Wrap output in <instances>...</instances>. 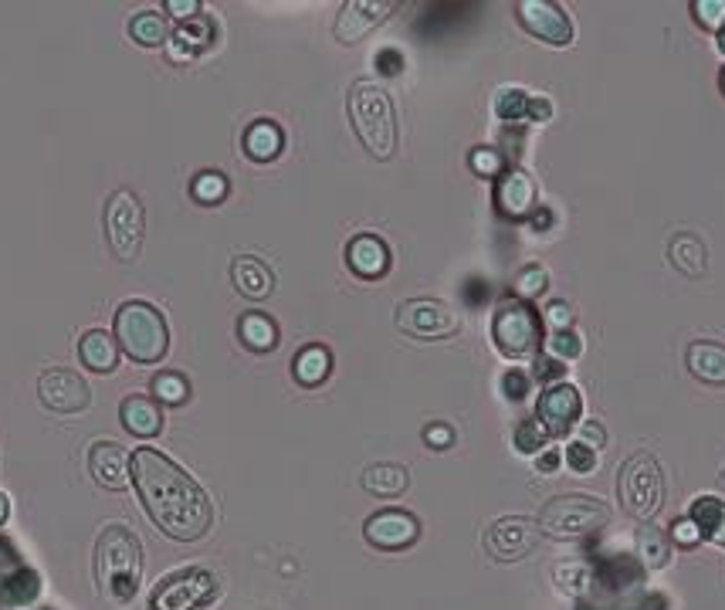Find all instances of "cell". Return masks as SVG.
I'll return each mask as SVG.
<instances>
[{
	"mask_svg": "<svg viewBox=\"0 0 725 610\" xmlns=\"http://www.w3.org/2000/svg\"><path fill=\"white\" fill-rule=\"evenodd\" d=\"M167 11H170L173 17H180V21H191V17L201 14V4H197V0H170Z\"/></svg>",
	"mask_w": 725,
	"mask_h": 610,
	"instance_id": "816d5d0a",
	"label": "cell"
},
{
	"mask_svg": "<svg viewBox=\"0 0 725 610\" xmlns=\"http://www.w3.org/2000/svg\"><path fill=\"white\" fill-rule=\"evenodd\" d=\"M685 363L696 380L709 387H725V346L722 343H709V340L691 343L685 353Z\"/></svg>",
	"mask_w": 725,
	"mask_h": 610,
	"instance_id": "7402d4cb",
	"label": "cell"
},
{
	"mask_svg": "<svg viewBox=\"0 0 725 610\" xmlns=\"http://www.w3.org/2000/svg\"><path fill=\"white\" fill-rule=\"evenodd\" d=\"M292 374L302 387H319L333 374V353L319 343L302 346L292 359Z\"/></svg>",
	"mask_w": 725,
	"mask_h": 610,
	"instance_id": "83f0119b",
	"label": "cell"
},
{
	"mask_svg": "<svg viewBox=\"0 0 725 610\" xmlns=\"http://www.w3.org/2000/svg\"><path fill=\"white\" fill-rule=\"evenodd\" d=\"M573 319H577V316H573V309H570L566 302L556 298V302L546 305V322H549L556 332H570V329H573Z\"/></svg>",
	"mask_w": 725,
	"mask_h": 610,
	"instance_id": "ee69618b",
	"label": "cell"
},
{
	"mask_svg": "<svg viewBox=\"0 0 725 610\" xmlns=\"http://www.w3.org/2000/svg\"><path fill=\"white\" fill-rule=\"evenodd\" d=\"M153 393H156V401L177 407L191 396V383H186L180 374H160V377H153Z\"/></svg>",
	"mask_w": 725,
	"mask_h": 610,
	"instance_id": "8d00e7d4",
	"label": "cell"
},
{
	"mask_svg": "<svg viewBox=\"0 0 725 610\" xmlns=\"http://www.w3.org/2000/svg\"><path fill=\"white\" fill-rule=\"evenodd\" d=\"M346 265L357 274V279L376 282L390 271V248L384 237L376 234H357L346 244Z\"/></svg>",
	"mask_w": 725,
	"mask_h": 610,
	"instance_id": "e0dca14e",
	"label": "cell"
},
{
	"mask_svg": "<svg viewBox=\"0 0 725 610\" xmlns=\"http://www.w3.org/2000/svg\"><path fill=\"white\" fill-rule=\"evenodd\" d=\"M231 279H234V289H238L244 298H268L271 289H275V279H271L268 265L258 261V258H251V255L234 258Z\"/></svg>",
	"mask_w": 725,
	"mask_h": 610,
	"instance_id": "d4e9b609",
	"label": "cell"
},
{
	"mask_svg": "<svg viewBox=\"0 0 725 610\" xmlns=\"http://www.w3.org/2000/svg\"><path fill=\"white\" fill-rule=\"evenodd\" d=\"M546 285H549L546 271H543L540 265H529V268H522V271L516 274V298H522V302L540 298V295L546 292Z\"/></svg>",
	"mask_w": 725,
	"mask_h": 610,
	"instance_id": "74e56055",
	"label": "cell"
},
{
	"mask_svg": "<svg viewBox=\"0 0 725 610\" xmlns=\"http://www.w3.org/2000/svg\"><path fill=\"white\" fill-rule=\"evenodd\" d=\"M363 536L380 553H403L421 539V523L407 509H380L363 523Z\"/></svg>",
	"mask_w": 725,
	"mask_h": 610,
	"instance_id": "7c38bea8",
	"label": "cell"
},
{
	"mask_svg": "<svg viewBox=\"0 0 725 610\" xmlns=\"http://www.w3.org/2000/svg\"><path fill=\"white\" fill-rule=\"evenodd\" d=\"M350 119L360 143L370 149V157L390 160L397 149V112L390 102V91L376 82H353L350 88Z\"/></svg>",
	"mask_w": 725,
	"mask_h": 610,
	"instance_id": "3957f363",
	"label": "cell"
},
{
	"mask_svg": "<svg viewBox=\"0 0 725 610\" xmlns=\"http://www.w3.org/2000/svg\"><path fill=\"white\" fill-rule=\"evenodd\" d=\"M210 45H214V21H210L207 14H197V17H191V21H180V24L173 27L170 41H167L173 61H191V58H197L201 51H207Z\"/></svg>",
	"mask_w": 725,
	"mask_h": 610,
	"instance_id": "44dd1931",
	"label": "cell"
},
{
	"mask_svg": "<svg viewBox=\"0 0 725 610\" xmlns=\"http://www.w3.org/2000/svg\"><path fill=\"white\" fill-rule=\"evenodd\" d=\"M119 420H122L125 431H130L133 438H143V441H149V438H156L164 431L160 404H156L153 396H143V393L125 396V401L119 404Z\"/></svg>",
	"mask_w": 725,
	"mask_h": 610,
	"instance_id": "ffe728a7",
	"label": "cell"
},
{
	"mask_svg": "<svg viewBox=\"0 0 725 610\" xmlns=\"http://www.w3.org/2000/svg\"><path fill=\"white\" fill-rule=\"evenodd\" d=\"M376 69H380L384 75H400V72H403V58H400V51L384 48L380 54H376Z\"/></svg>",
	"mask_w": 725,
	"mask_h": 610,
	"instance_id": "681fc988",
	"label": "cell"
},
{
	"mask_svg": "<svg viewBox=\"0 0 725 610\" xmlns=\"http://www.w3.org/2000/svg\"><path fill=\"white\" fill-rule=\"evenodd\" d=\"M617 496L624 512L635 515L638 523H651L661 512V505H665V472H661L651 451H638L627 457L617 478Z\"/></svg>",
	"mask_w": 725,
	"mask_h": 610,
	"instance_id": "5b68a950",
	"label": "cell"
},
{
	"mask_svg": "<svg viewBox=\"0 0 725 610\" xmlns=\"http://www.w3.org/2000/svg\"><path fill=\"white\" fill-rule=\"evenodd\" d=\"M130 478L143 509L170 539L194 542L207 536L214 523V505L207 492L164 451L136 448V454L130 457Z\"/></svg>",
	"mask_w": 725,
	"mask_h": 610,
	"instance_id": "6da1fadb",
	"label": "cell"
},
{
	"mask_svg": "<svg viewBox=\"0 0 725 610\" xmlns=\"http://www.w3.org/2000/svg\"><path fill=\"white\" fill-rule=\"evenodd\" d=\"M638 557L648 570H665L672 563V539L657 526L638 529Z\"/></svg>",
	"mask_w": 725,
	"mask_h": 610,
	"instance_id": "4dcf8cb0",
	"label": "cell"
},
{
	"mask_svg": "<svg viewBox=\"0 0 725 610\" xmlns=\"http://www.w3.org/2000/svg\"><path fill=\"white\" fill-rule=\"evenodd\" d=\"M238 335H241V343H244L247 350H255V353H271V350L278 346V326H275V319H268L265 313H247V316H241Z\"/></svg>",
	"mask_w": 725,
	"mask_h": 610,
	"instance_id": "f546056e",
	"label": "cell"
},
{
	"mask_svg": "<svg viewBox=\"0 0 725 610\" xmlns=\"http://www.w3.org/2000/svg\"><path fill=\"white\" fill-rule=\"evenodd\" d=\"M170 35L173 30H170L167 17L156 14V11H143L130 21V38L143 48H160V45L170 41Z\"/></svg>",
	"mask_w": 725,
	"mask_h": 610,
	"instance_id": "1f68e13d",
	"label": "cell"
},
{
	"mask_svg": "<svg viewBox=\"0 0 725 610\" xmlns=\"http://www.w3.org/2000/svg\"><path fill=\"white\" fill-rule=\"evenodd\" d=\"M106 234L119 261H136L146 237V210L136 194L116 191L106 207Z\"/></svg>",
	"mask_w": 725,
	"mask_h": 610,
	"instance_id": "9c48e42d",
	"label": "cell"
},
{
	"mask_svg": "<svg viewBox=\"0 0 725 610\" xmlns=\"http://www.w3.org/2000/svg\"><path fill=\"white\" fill-rule=\"evenodd\" d=\"M38 393H41V404L48 411H55V414H78L92 401L88 383L78 374H72V370H61V366L41 374Z\"/></svg>",
	"mask_w": 725,
	"mask_h": 610,
	"instance_id": "9a60e30c",
	"label": "cell"
},
{
	"mask_svg": "<svg viewBox=\"0 0 725 610\" xmlns=\"http://www.w3.org/2000/svg\"><path fill=\"white\" fill-rule=\"evenodd\" d=\"M563 374H566V366H563V359H556V356H540L535 359V370H532V380H540V383H559L563 380Z\"/></svg>",
	"mask_w": 725,
	"mask_h": 610,
	"instance_id": "7bdbcfd3",
	"label": "cell"
},
{
	"mask_svg": "<svg viewBox=\"0 0 725 610\" xmlns=\"http://www.w3.org/2000/svg\"><path fill=\"white\" fill-rule=\"evenodd\" d=\"M577 441H583L587 448H593V451H601L604 444H607V431L596 420H583L580 427H577Z\"/></svg>",
	"mask_w": 725,
	"mask_h": 610,
	"instance_id": "bcb514c9",
	"label": "cell"
},
{
	"mask_svg": "<svg viewBox=\"0 0 725 610\" xmlns=\"http://www.w3.org/2000/svg\"><path fill=\"white\" fill-rule=\"evenodd\" d=\"M559 465H563V457H559V448H543L540 454H535V468H540L543 475L556 472Z\"/></svg>",
	"mask_w": 725,
	"mask_h": 610,
	"instance_id": "f907efd6",
	"label": "cell"
},
{
	"mask_svg": "<svg viewBox=\"0 0 725 610\" xmlns=\"http://www.w3.org/2000/svg\"><path fill=\"white\" fill-rule=\"evenodd\" d=\"M715 38H718V51L725 54V24H722V30H718V35H715Z\"/></svg>",
	"mask_w": 725,
	"mask_h": 610,
	"instance_id": "11a10c76",
	"label": "cell"
},
{
	"mask_svg": "<svg viewBox=\"0 0 725 610\" xmlns=\"http://www.w3.org/2000/svg\"><path fill=\"white\" fill-rule=\"evenodd\" d=\"M583 414V396L573 383H549L535 404V420L546 427L549 438H566Z\"/></svg>",
	"mask_w": 725,
	"mask_h": 610,
	"instance_id": "4fadbf2b",
	"label": "cell"
},
{
	"mask_svg": "<svg viewBox=\"0 0 725 610\" xmlns=\"http://www.w3.org/2000/svg\"><path fill=\"white\" fill-rule=\"evenodd\" d=\"M397 329L414 340H448L461 329V319L451 305L437 298H407L397 309Z\"/></svg>",
	"mask_w": 725,
	"mask_h": 610,
	"instance_id": "30bf717a",
	"label": "cell"
},
{
	"mask_svg": "<svg viewBox=\"0 0 725 610\" xmlns=\"http://www.w3.org/2000/svg\"><path fill=\"white\" fill-rule=\"evenodd\" d=\"M543 539V529L535 518L529 515H506L495 518L492 529L485 533V549L498 560V563H516L522 557H529Z\"/></svg>",
	"mask_w": 725,
	"mask_h": 610,
	"instance_id": "8fae6325",
	"label": "cell"
},
{
	"mask_svg": "<svg viewBox=\"0 0 725 610\" xmlns=\"http://www.w3.org/2000/svg\"><path fill=\"white\" fill-rule=\"evenodd\" d=\"M516 17L532 38H540L553 48H566L573 41L570 17H566L563 8L546 4V0H522V4H516Z\"/></svg>",
	"mask_w": 725,
	"mask_h": 610,
	"instance_id": "5bb4252c",
	"label": "cell"
},
{
	"mask_svg": "<svg viewBox=\"0 0 725 610\" xmlns=\"http://www.w3.org/2000/svg\"><path fill=\"white\" fill-rule=\"evenodd\" d=\"M566 465H570L577 475H590L596 468V451L587 448L583 441H570L566 444Z\"/></svg>",
	"mask_w": 725,
	"mask_h": 610,
	"instance_id": "b9f144b4",
	"label": "cell"
},
{
	"mask_svg": "<svg viewBox=\"0 0 725 610\" xmlns=\"http://www.w3.org/2000/svg\"><path fill=\"white\" fill-rule=\"evenodd\" d=\"M241 146H244V152L255 163H271L281 152V146H286V133H281V126H278V122H271V119H255L244 130Z\"/></svg>",
	"mask_w": 725,
	"mask_h": 610,
	"instance_id": "cb8c5ba5",
	"label": "cell"
},
{
	"mask_svg": "<svg viewBox=\"0 0 725 610\" xmlns=\"http://www.w3.org/2000/svg\"><path fill=\"white\" fill-rule=\"evenodd\" d=\"M495 204L512 221H522L535 213V183L525 170H506L495 183Z\"/></svg>",
	"mask_w": 725,
	"mask_h": 610,
	"instance_id": "d6986e66",
	"label": "cell"
},
{
	"mask_svg": "<svg viewBox=\"0 0 725 610\" xmlns=\"http://www.w3.org/2000/svg\"><path fill=\"white\" fill-rule=\"evenodd\" d=\"M512 441H516V451H522V454H540V451L546 448L549 435H546V427L535 420V417H522L519 427H516V435H512Z\"/></svg>",
	"mask_w": 725,
	"mask_h": 610,
	"instance_id": "d590c367",
	"label": "cell"
},
{
	"mask_svg": "<svg viewBox=\"0 0 725 610\" xmlns=\"http://www.w3.org/2000/svg\"><path fill=\"white\" fill-rule=\"evenodd\" d=\"M529 383H532V377L525 370H509L506 377H502V390H506L509 401H522V396L529 393Z\"/></svg>",
	"mask_w": 725,
	"mask_h": 610,
	"instance_id": "f6af8a7d",
	"label": "cell"
},
{
	"mask_svg": "<svg viewBox=\"0 0 725 610\" xmlns=\"http://www.w3.org/2000/svg\"><path fill=\"white\" fill-rule=\"evenodd\" d=\"M546 350H549V356L566 363V359H577L583 353V343H580V335L570 329V332H553V340H546Z\"/></svg>",
	"mask_w": 725,
	"mask_h": 610,
	"instance_id": "ab89813d",
	"label": "cell"
},
{
	"mask_svg": "<svg viewBox=\"0 0 725 610\" xmlns=\"http://www.w3.org/2000/svg\"><path fill=\"white\" fill-rule=\"evenodd\" d=\"M688 518L699 526L702 539H712L715 546H725V502H718L712 496H702V499L691 502Z\"/></svg>",
	"mask_w": 725,
	"mask_h": 610,
	"instance_id": "f1b7e54d",
	"label": "cell"
},
{
	"mask_svg": "<svg viewBox=\"0 0 725 610\" xmlns=\"http://www.w3.org/2000/svg\"><path fill=\"white\" fill-rule=\"evenodd\" d=\"M8 512H11V505H8V496H4V492H0V526H4V523H8Z\"/></svg>",
	"mask_w": 725,
	"mask_h": 610,
	"instance_id": "f5cc1de1",
	"label": "cell"
},
{
	"mask_svg": "<svg viewBox=\"0 0 725 610\" xmlns=\"http://www.w3.org/2000/svg\"><path fill=\"white\" fill-rule=\"evenodd\" d=\"M718 485H722V492H725V468H722V475H718Z\"/></svg>",
	"mask_w": 725,
	"mask_h": 610,
	"instance_id": "9f6ffc18",
	"label": "cell"
},
{
	"mask_svg": "<svg viewBox=\"0 0 725 610\" xmlns=\"http://www.w3.org/2000/svg\"><path fill=\"white\" fill-rule=\"evenodd\" d=\"M549 221H553V213H549V210H540V213H535V228H546Z\"/></svg>",
	"mask_w": 725,
	"mask_h": 610,
	"instance_id": "db71d44e",
	"label": "cell"
},
{
	"mask_svg": "<svg viewBox=\"0 0 725 610\" xmlns=\"http://www.w3.org/2000/svg\"><path fill=\"white\" fill-rule=\"evenodd\" d=\"M116 343L136 363H160L170 350V329L164 313L143 298H130L116 313Z\"/></svg>",
	"mask_w": 725,
	"mask_h": 610,
	"instance_id": "277c9868",
	"label": "cell"
},
{
	"mask_svg": "<svg viewBox=\"0 0 725 610\" xmlns=\"http://www.w3.org/2000/svg\"><path fill=\"white\" fill-rule=\"evenodd\" d=\"M492 109H495V115H498L502 122H522V119H529L532 96H529L525 88H512V85H509V88H498Z\"/></svg>",
	"mask_w": 725,
	"mask_h": 610,
	"instance_id": "d6a6232c",
	"label": "cell"
},
{
	"mask_svg": "<svg viewBox=\"0 0 725 610\" xmlns=\"http://www.w3.org/2000/svg\"><path fill=\"white\" fill-rule=\"evenodd\" d=\"M140 576H143V546L140 536L122 526L109 523L96 539V584L99 594L109 603H130L140 594Z\"/></svg>",
	"mask_w": 725,
	"mask_h": 610,
	"instance_id": "7a4b0ae2",
	"label": "cell"
},
{
	"mask_svg": "<svg viewBox=\"0 0 725 610\" xmlns=\"http://www.w3.org/2000/svg\"><path fill=\"white\" fill-rule=\"evenodd\" d=\"M553 576H556V587L570 597H583L590 590V580H593L587 563H559L553 570Z\"/></svg>",
	"mask_w": 725,
	"mask_h": 610,
	"instance_id": "e575fe53",
	"label": "cell"
},
{
	"mask_svg": "<svg viewBox=\"0 0 725 610\" xmlns=\"http://www.w3.org/2000/svg\"><path fill=\"white\" fill-rule=\"evenodd\" d=\"M668 261L685 274V279H702V274L709 271V252L705 244L696 237V234H675L672 244H668Z\"/></svg>",
	"mask_w": 725,
	"mask_h": 610,
	"instance_id": "484cf974",
	"label": "cell"
},
{
	"mask_svg": "<svg viewBox=\"0 0 725 610\" xmlns=\"http://www.w3.org/2000/svg\"><path fill=\"white\" fill-rule=\"evenodd\" d=\"M390 11H394V4H387V0H350V4H342L333 35L342 45H357L370 35V30L380 27L390 17Z\"/></svg>",
	"mask_w": 725,
	"mask_h": 610,
	"instance_id": "2e32d148",
	"label": "cell"
},
{
	"mask_svg": "<svg viewBox=\"0 0 725 610\" xmlns=\"http://www.w3.org/2000/svg\"><path fill=\"white\" fill-rule=\"evenodd\" d=\"M672 539L681 542V546H696V542H702V533H699L696 523H691V518H678V523L672 526Z\"/></svg>",
	"mask_w": 725,
	"mask_h": 610,
	"instance_id": "c3c4849f",
	"label": "cell"
},
{
	"mask_svg": "<svg viewBox=\"0 0 725 610\" xmlns=\"http://www.w3.org/2000/svg\"><path fill=\"white\" fill-rule=\"evenodd\" d=\"M407 485H411V475H407L403 465L394 462H376L363 472V488L376 499H397L407 492Z\"/></svg>",
	"mask_w": 725,
	"mask_h": 610,
	"instance_id": "4316f807",
	"label": "cell"
},
{
	"mask_svg": "<svg viewBox=\"0 0 725 610\" xmlns=\"http://www.w3.org/2000/svg\"><path fill=\"white\" fill-rule=\"evenodd\" d=\"M228 191H231V187H228V176L220 173V170H204V173H197V180L191 183L194 200H197V204H207V207L225 200Z\"/></svg>",
	"mask_w": 725,
	"mask_h": 610,
	"instance_id": "836d02e7",
	"label": "cell"
},
{
	"mask_svg": "<svg viewBox=\"0 0 725 610\" xmlns=\"http://www.w3.org/2000/svg\"><path fill=\"white\" fill-rule=\"evenodd\" d=\"M492 340L495 350L509 359H525L535 356L543 346V319L522 298H502L492 316Z\"/></svg>",
	"mask_w": 725,
	"mask_h": 610,
	"instance_id": "52a82bcc",
	"label": "cell"
},
{
	"mask_svg": "<svg viewBox=\"0 0 725 610\" xmlns=\"http://www.w3.org/2000/svg\"><path fill=\"white\" fill-rule=\"evenodd\" d=\"M540 529L553 539H583L611 523V509L596 496H556L540 512Z\"/></svg>",
	"mask_w": 725,
	"mask_h": 610,
	"instance_id": "8992f818",
	"label": "cell"
},
{
	"mask_svg": "<svg viewBox=\"0 0 725 610\" xmlns=\"http://www.w3.org/2000/svg\"><path fill=\"white\" fill-rule=\"evenodd\" d=\"M88 472L102 488L109 492H122L130 485V454L122 451V444L116 441H96L88 451Z\"/></svg>",
	"mask_w": 725,
	"mask_h": 610,
	"instance_id": "ac0fdd59",
	"label": "cell"
},
{
	"mask_svg": "<svg viewBox=\"0 0 725 610\" xmlns=\"http://www.w3.org/2000/svg\"><path fill=\"white\" fill-rule=\"evenodd\" d=\"M722 88H725V72H722Z\"/></svg>",
	"mask_w": 725,
	"mask_h": 610,
	"instance_id": "6f0895ef",
	"label": "cell"
},
{
	"mask_svg": "<svg viewBox=\"0 0 725 610\" xmlns=\"http://www.w3.org/2000/svg\"><path fill=\"white\" fill-rule=\"evenodd\" d=\"M217 597V576L207 566H183L156 584L149 610H204Z\"/></svg>",
	"mask_w": 725,
	"mask_h": 610,
	"instance_id": "ba28073f",
	"label": "cell"
},
{
	"mask_svg": "<svg viewBox=\"0 0 725 610\" xmlns=\"http://www.w3.org/2000/svg\"><path fill=\"white\" fill-rule=\"evenodd\" d=\"M78 359L92 374H112L119 366V343L106 329H88L78 340Z\"/></svg>",
	"mask_w": 725,
	"mask_h": 610,
	"instance_id": "603a6c76",
	"label": "cell"
},
{
	"mask_svg": "<svg viewBox=\"0 0 725 610\" xmlns=\"http://www.w3.org/2000/svg\"><path fill=\"white\" fill-rule=\"evenodd\" d=\"M468 163H471V170H475L479 176H502V173H506V160H502L498 152H495V149H488V146L471 149Z\"/></svg>",
	"mask_w": 725,
	"mask_h": 610,
	"instance_id": "f35d334b",
	"label": "cell"
},
{
	"mask_svg": "<svg viewBox=\"0 0 725 610\" xmlns=\"http://www.w3.org/2000/svg\"><path fill=\"white\" fill-rule=\"evenodd\" d=\"M424 441H427L434 451H445V448L455 444V431H451L448 424H431V427H424Z\"/></svg>",
	"mask_w": 725,
	"mask_h": 610,
	"instance_id": "7dc6e473",
	"label": "cell"
},
{
	"mask_svg": "<svg viewBox=\"0 0 725 610\" xmlns=\"http://www.w3.org/2000/svg\"><path fill=\"white\" fill-rule=\"evenodd\" d=\"M691 14H696V21L709 30H722L725 24V0H699V4H691Z\"/></svg>",
	"mask_w": 725,
	"mask_h": 610,
	"instance_id": "60d3db41",
	"label": "cell"
}]
</instances>
